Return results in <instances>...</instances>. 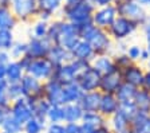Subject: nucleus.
Wrapping results in <instances>:
<instances>
[{
  "mask_svg": "<svg viewBox=\"0 0 150 133\" xmlns=\"http://www.w3.org/2000/svg\"><path fill=\"white\" fill-rule=\"evenodd\" d=\"M145 73H146V66H144L142 63H138V62H134L127 69L122 71V78H123V82L138 89L142 87Z\"/></svg>",
  "mask_w": 150,
  "mask_h": 133,
  "instance_id": "11",
  "label": "nucleus"
},
{
  "mask_svg": "<svg viewBox=\"0 0 150 133\" xmlns=\"http://www.w3.org/2000/svg\"><path fill=\"white\" fill-rule=\"evenodd\" d=\"M119 112H121L122 114H125L126 117L130 118V120H133V117L138 113V110H137V108H135V105L133 101L119 104Z\"/></svg>",
  "mask_w": 150,
  "mask_h": 133,
  "instance_id": "37",
  "label": "nucleus"
},
{
  "mask_svg": "<svg viewBox=\"0 0 150 133\" xmlns=\"http://www.w3.org/2000/svg\"><path fill=\"white\" fill-rule=\"evenodd\" d=\"M27 55L35 59V58H47L51 47H52V43L48 38H34L32 36L31 41L27 43Z\"/></svg>",
  "mask_w": 150,
  "mask_h": 133,
  "instance_id": "13",
  "label": "nucleus"
},
{
  "mask_svg": "<svg viewBox=\"0 0 150 133\" xmlns=\"http://www.w3.org/2000/svg\"><path fill=\"white\" fill-rule=\"evenodd\" d=\"M82 122L87 124V125H90V127L97 129V128H100V127H103V125H106L107 118L103 117L99 112H84Z\"/></svg>",
  "mask_w": 150,
  "mask_h": 133,
  "instance_id": "29",
  "label": "nucleus"
},
{
  "mask_svg": "<svg viewBox=\"0 0 150 133\" xmlns=\"http://www.w3.org/2000/svg\"><path fill=\"white\" fill-rule=\"evenodd\" d=\"M44 133H66L63 122H48L46 125Z\"/></svg>",
  "mask_w": 150,
  "mask_h": 133,
  "instance_id": "40",
  "label": "nucleus"
},
{
  "mask_svg": "<svg viewBox=\"0 0 150 133\" xmlns=\"http://www.w3.org/2000/svg\"><path fill=\"white\" fill-rule=\"evenodd\" d=\"M9 114L13 118H16L22 125H24L28 120H31L34 117L31 102L27 98H24V97L15 100V101H12V104L9 105Z\"/></svg>",
  "mask_w": 150,
  "mask_h": 133,
  "instance_id": "8",
  "label": "nucleus"
},
{
  "mask_svg": "<svg viewBox=\"0 0 150 133\" xmlns=\"http://www.w3.org/2000/svg\"><path fill=\"white\" fill-rule=\"evenodd\" d=\"M54 70H55V66L48 58H35L27 66L25 74H30L42 82H46L52 78Z\"/></svg>",
  "mask_w": 150,
  "mask_h": 133,
  "instance_id": "4",
  "label": "nucleus"
},
{
  "mask_svg": "<svg viewBox=\"0 0 150 133\" xmlns=\"http://www.w3.org/2000/svg\"><path fill=\"white\" fill-rule=\"evenodd\" d=\"M78 27V26H76ZM81 32V39L88 42L93 46L94 51L97 55L112 54L114 53V42L107 34V30H102L94 23H88L78 27Z\"/></svg>",
  "mask_w": 150,
  "mask_h": 133,
  "instance_id": "1",
  "label": "nucleus"
},
{
  "mask_svg": "<svg viewBox=\"0 0 150 133\" xmlns=\"http://www.w3.org/2000/svg\"><path fill=\"white\" fill-rule=\"evenodd\" d=\"M43 93L44 100L51 105H64L63 101V85L56 79L51 78L43 82Z\"/></svg>",
  "mask_w": 150,
  "mask_h": 133,
  "instance_id": "12",
  "label": "nucleus"
},
{
  "mask_svg": "<svg viewBox=\"0 0 150 133\" xmlns=\"http://www.w3.org/2000/svg\"><path fill=\"white\" fill-rule=\"evenodd\" d=\"M133 102H134L135 108L139 113L150 114V90H146L144 87H138Z\"/></svg>",
  "mask_w": 150,
  "mask_h": 133,
  "instance_id": "23",
  "label": "nucleus"
},
{
  "mask_svg": "<svg viewBox=\"0 0 150 133\" xmlns=\"http://www.w3.org/2000/svg\"><path fill=\"white\" fill-rule=\"evenodd\" d=\"M95 132V128L90 127V125H87V124L84 122H81V125H79V133H94Z\"/></svg>",
  "mask_w": 150,
  "mask_h": 133,
  "instance_id": "44",
  "label": "nucleus"
},
{
  "mask_svg": "<svg viewBox=\"0 0 150 133\" xmlns=\"http://www.w3.org/2000/svg\"><path fill=\"white\" fill-rule=\"evenodd\" d=\"M94 133H111V130H110L109 125L106 124V125H103V127H100V128H97Z\"/></svg>",
  "mask_w": 150,
  "mask_h": 133,
  "instance_id": "47",
  "label": "nucleus"
},
{
  "mask_svg": "<svg viewBox=\"0 0 150 133\" xmlns=\"http://www.w3.org/2000/svg\"><path fill=\"white\" fill-rule=\"evenodd\" d=\"M0 7H11V0H0Z\"/></svg>",
  "mask_w": 150,
  "mask_h": 133,
  "instance_id": "49",
  "label": "nucleus"
},
{
  "mask_svg": "<svg viewBox=\"0 0 150 133\" xmlns=\"http://www.w3.org/2000/svg\"><path fill=\"white\" fill-rule=\"evenodd\" d=\"M64 113V124L66 122H82L84 110L79 104H67L63 105Z\"/></svg>",
  "mask_w": 150,
  "mask_h": 133,
  "instance_id": "25",
  "label": "nucleus"
},
{
  "mask_svg": "<svg viewBox=\"0 0 150 133\" xmlns=\"http://www.w3.org/2000/svg\"><path fill=\"white\" fill-rule=\"evenodd\" d=\"M119 110V101L117 100L115 94H103L102 93V100H100L99 105V113L103 117H106L109 120L111 116Z\"/></svg>",
  "mask_w": 150,
  "mask_h": 133,
  "instance_id": "17",
  "label": "nucleus"
},
{
  "mask_svg": "<svg viewBox=\"0 0 150 133\" xmlns=\"http://www.w3.org/2000/svg\"><path fill=\"white\" fill-rule=\"evenodd\" d=\"M142 87L150 90V70L146 69V73H145V78H144V83H142Z\"/></svg>",
  "mask_w": 150,
  "mask_h": 133,
  "instance_id": "46",
  "label": "nucleus"
},
{
  "mask_svg": "<svg viewBox=\"0 0 150 133\" xmlns=\"http://www.w3.org/2000/svg\"><path fill=\"white\" fill-rule=\"evenodd\" d=\"M47 124L42 122V121L36 120L32 117L31 120H28L27 122L23 125V133H44Z\"/></svg>",
  "mask_w": 150,
  "mask_h": 133,
  "instance_id": "34",
  "label": "nucleus"
},
{
  "mask_svg": "<svg viewBox=\"0 0 150 133\" xmlns=\"http://www.w3.org/2000/svg\"><path fill=\"white\" fill-rule=\"evenodd\" d=\"M20 86H22V90H23V97L27 98L31 104L38 101V100L44 98L43 82L34 78L30 74H24V77L20 81Z\"/></svg>",
  "mask_w": 150,
  "mask_h": 133,
  "instance_id": "6",
  "label": "nucleus"
},
{
  "mask_svg": "<svg viewBox=\"0 0 150 133\" xmlns=\"http://www.w3.org/2000/svg\"><path fill=\"white\" fill-rule=\"evenodd\" d=\"M107 125H109L111 133H131L133 132L131 120L126 117L125 114H122L119 110L107 120Z\"/></svg>",
  "mask_w": 150,
  "mask_h": 133,
  "instance_id": "15",
  "label": "nucleus"
},
{
  "mask_svg": "<svg viewBox=\"0 0 150 133\" xmlns=\"http://www.w3.org/2000/svg\"><path fill=\"white\" fill-rule=\"evenodd\" d=\"M48 23L39 20L38 23H35L34 26V38H47V32H48Z\"/></svg>",
  "mask_w": 150,
  "mask_h": 133,
  "instance_id": "38",
  "label": "nucleus"
},
{
  "mask_svg": "<svg viewBox=\"0 0 150 133\" xmlns=\"http://www.w3.org/2000/svg\"><path fill=\"white\" fill-rule=\"evenodd\" d=\"M63 6V0H38V8L39 11H44L51 15H54L55 11H58Z\"/></svg>",
  "mask_w": 150,
  "mask_h": 133,
  "instance_id": "30",
  "label": "nucleus"
},
{
  "mask_svg": "<svg viewBox=\"0 0 150 133\" xmlns=\"http://www.w3.org/2000/svg\"><path fill=\"white\" fill-rule=\"evenodd\" d=\"M117 16H118V12H117V8L114 4L107 7H100V8H97L95 12H94L93 23L94 26H97L99 28L107 30L114 23Z\"/></svg>",
  "mask_w": 150,
  "mask_h": 133,
  "instance_id": "10",
  "label": "nucleus"
},
{
  "mask_svg": "<svg viewBox=\"0 0 150 133\" xmlns=\"http://www.w3.org/2000/svg\"><path fill=\"white\" fill-rule=\"evenodd\" d=\"M48 122H63L64 124V113L63 105H51L47 113V124Z\"/></svg>",
  "mask_w": 150,
  "mask_h": 133,
  "instance_id": "32",
  "label": "nucleus"
},
{
  "mask_svg": "<svg viewBox=\"0 0 150 133\" xmlns=\"http://www.w3.org/2000/svg\"><path fill=\"white\" fill-rule=\"evenodd\" d=\"M134 1H137L139 6L145 7V8H150V0H134Z\"/></svg>",
  "mask_w": 150,
  "mask_h": 133,
  "instance_id": "48",
  "label": "nucleus"
},
{
  "mask_svg": "<svg viewBox=\"0 0 150 133\" xmlns=\"http://www.w3.org/2000/svg\"><path fill=\"white\" fill-rule=\"evenodd\" d=\"M146 69H147V70H150V60H149V62H147V63H146Z\"/></svg>",
  "mask_w": 150,
  "mask_h": 133,
  "instance_id": "52",
  "label": "nucleus"
},
{
  "mask_svg": "<svg viewBox=\"0 0 150 133\" xmlns=\"http://www.w3.org/2000/svg\"><path fill=\"white\" fill-rule=\"evenodd\" d=\"M118 16H123V18H127V19L135 22L138 26H142L149 18V14H147L146 8L137 3V1H129L125 4H118L115 6Z\"/></svg>",
  "mask_w": 150,
  "mask_h": 133,
  "instance_id": "5",
  "label": "nucleus"
},
{
  "mask_svg": "<svg viewBox=\"0 0 150 133\" xmlns=\"http://www.w3.org/2000/svg\"><path fill=\"white\" fill-rule=\"evenodd\" d=\"M1 128H3V132L7 133H23V125L16 118H13L11 114H8L6 117Z\"/></svg>",
  "mask_w": 150,
  "mask_h": 133,
  "instance_id": "31",
  "label": "nucleus"
},
{
  "mask_svg": "<svg viewBox=\"0 0 150 133\" xmlns=\"http://www.w3.org/2000/svg\"><path fill=\"white\" fill-rule=\"evenodd\" d=\"M100 79H102V75L90 65V66H87L76 77L75 81H76V83L81 86V89L84 93H87V92L99 90Z\"/></svg>",
  "mask_w": 150,
  "mask_h": 133,
  "instance_id": "7",
  "label": "nucleus"
},
{
  "mask_svg": "<svg viewBox=\"0 0 150 133\" xmlns=\"http://www.w3.org/2000/svg\"><path fill=\"white\" fill-rule=\"evenodd\" d=\"M83 93L84 92L81 89V86L76 83V81L63 85V101H64V105L78 104L81 101Z\"/></svg>",
  "mask_w": 150,
  "mask_h": 133,
  "instance_id": "20",
  "label": "nucleus"
},
{
  "mask_svg": "<svg viewBox=\"0 0 150 133\" xmlns=\"http://www.w3.org/2000/svg\"><path fill=\"white\" fill-rule=\"evenodd\" d=\"M131 125H133L131 133H150V114L138 112L131 120Z\"/></svg>",
  "mask_w": 150,
  "mask_h": 133,
  "instance_id": "26",
  "label": "nucleus"
},
{
  "mask_svg": "<svg viewBox=\"0 0 150 133\" xmlns=\"http://www.w3.org/2000/svg\"><path fill=\"white\" fill-rule=\"evenodd\" d=\"M27 50H28L27 43L16 42V43H13V46L11 47V50H9V54H11V58L19 60L20 58H23L24 55H27Z\"/></svg>",
  "mask_w": 150,
  "mask_h": 133,
  "instance_id": "36",
  "label": "nucleus"
},
{
  "mask_svg": "<svg viewBox=\"0 0 150 133\" xmlns=\"http://www.w3.org/2000/svg\"><path fill=\"white\" fill-rule=\"evenodd\" d=\"M91 66L97 70L100 75L109 74L114 71L115 65H114V59H112V54H105V55H97L91 62Z\"/></svg>",
  "mask_w": 150,
  "mask_h": 133,
  "instance_id": "19",
  "label": "nucleus"
},
{
  "mask_svg": "<svg viewBox=\"0 0 150 133\" xmlns=\"http://www.w3.org/2000/svg\"><path fill=\"white\" fill-rule=\"evenodd\" d=\"M79 125H81V122H66L64 124L66 133H79Z\"/></svg>",
  "mask_w": 150,
  "mask_h": 133,
  "instance_id": "41",
  "label": "nucleus"
},
{
  "mask_svg": "<svg viewBox=\"0 0 150 133\" xmlns=\"http://www.w3.org/2000/svg\"><path fill=\"white\" fill-rule=\"evenodd\" d=\"M25 71L23 69L22 63L16 59H12L7 65V73H6V79L8 81V83H15L20 82L22 78L24 77Z\"/></svg>",
  "mask_w": 150,
  "mask_h": 133,
  "instance_id": "24",
  "label": "nucleus"
},
{
  "mask_svg": "<svg viewBox=\"0 0 150 133\" xmlns=\"http://www.w3.org/2000/svg\"><path fill=\"white\" fill-rule=\"evenodd\" d=\"M142 50H144V47H141L138 44H129L126 54L129 55V58H130L133 62H138V63H139V58H141Z\"/></svg>",
  "mask_w": 150,
  "mask_h": 133,
  "instance_id": "39",
  "label": "nucleus"
},
{
  "mask_svg": "<svg viewBox=\"0 0 150 133\" xmlns=\"http://www.w3.org/2000/svg\"><path fill=\"white\" fill-rule=\"evenodd\" d=\"M138 28H139V26L135 22L127 19V18H123V16H117L114 23L107 28V34L110 35V38L112 39L114 43L115 42H125Z\"/></svg>",
  "mask_w": 150,
  "mask_h": 133,
  "instance_id": "3",
  "label": "nucleus"
},
{
  "mask_svg": "<svg viewBox=\"0 0 150 133\" xmlns=\"http://www.w3.org/2000/svg\"><path fill=\"white\" fill-rule=\"evenodd\" d=\"M62 7L64 20L78 27L93 23V15L97 10L90 0H81L75 4H63Z\"/></svg>",
  "mask_w": 150,
  "mask_h": 133,
  "instance_id": "2",
  "label": "nucleus"
},
{
  "mask_svg": "<svg viewBox=\"0 0 150 133\" xmlns=\"http://www.w3.org/2000/svg\"><path fill=\"white\" fill-rule=\"evenodd\" d=\"M16 24V16L9 7H0V30H12Z\"/></svg>",
  "mask_w": 150,
  "mask_h": 133,
  "instance_id": "28",
  "label": "nucleus"
},
{
  "mask_svg": "<svg viewBox=\"0 0 150 133\" xmlns=\"http://www.w3.org/2000/svg\"><path fill=\"white\" fill-rule=\"evenodd\" d=\"M13 35L11 30H0V51H9L13 46Z\"/></svg>",
  "mask_w": 150,
  "mask_h": 133,
  "instance_id": "35",
  "label": "nucleus"
},
{
  "mask_svg": "<svg viewBox=\"0 0 150 133\" xmlns=\"http://www.w3.org/2000/svg\"><path fill=\"white\" fill-rule=\"evenodd\" d=\"M90 1L95 7H97V8H100V7L111 6V4H114V1H115V0H90Z\"/></svg>",
  "mask_w": 150,
  "mask_h": 133,
  "instance_id": "43",
  "label": "nucleus"
},
{
  "mask_svg": "<svg viewBox=\"0 0 150 133\" xmlns=\"http://www.w3.org/2000/svg\"><path fill=\"white\" fill-rule=\"evenodd\" d=\"M123 78H122V73L119 70H114L109 74L102 75L99 85V92L103 94H115L118 87L122 85Z\"/></svg>",
  "mask_w": 150,
  "mask_h": 133,
  "instance_id": "14",
  "label": "nucleus"
},
{
  "mask_svg": "<svg viewBox=\"0 0 150 133\" xmlns=\"http://www.w3.org/2000/svg\"><path fill=\"white\" fill-rule=\"evenodd\" d=\"M47 58L52 62L54 66H60V65H64V63H69L70 60H72V55L69 50L60 47L58 44H52L50 53L47 55Z\"/></svg>",
  "mask_w": 150,
  "mask_h": 133,
  "instance_id": "21",
  "label": "nucleus"
},
{
  "mask_svg": "<svg viewBox=\"0 0 150 133\" xmlns=\"http://www.w3.org/2000/svg\"><path fill=\"white\" fill-rule=\"evenodd\" d=\"M141 28H142L144 36H145V39H146V43L150 42V15H149V18H147L146 22L141 26Z\"/></svg>",
  "mask_w": 150,
  "mask_h": 133,
  "instance_id": "42",
  "label": "nucleus"
},
{
  "mask_svg": "<svg viewBox=\"0 0 150 133\" xmlns=\"http://www.w3.org/2000/svg\"><path fill=\"white\" fill-rule=\"evenodd\" d=\"M102 100V93L99 90L83 93L81 101L78 102L84 112H99V105Z\"/></svg>",
  "mask_w": 150,
  "mask_h": 133,
  "instance_id": "18",
  "label": "nucleus"
},
{
  "mask_svg": "<svg viewBox=\"0 0 150 133\" xmlns=\"http://www.w3.org/2000/svg\"><path fill=\"white\" fill-rule=\"evenodd\" d=\"M54 79H56L58 82H60L62 85H66V83H70V82H74L76 79V74H75L74 69L72 66L69 63H64V65H60V66H56L55 70H54Z\"/></svg>",
  "mask_w": 150,
  "mask_h": 133,
  "instance_id": "22",
  "label": "nucleus"
},
{
  "mask_svg": "<svg viewBox=\"0 0 150 133\" xmlns=\"http://www.w3.org/2000/svg\"><path fill=\"white\" fill-rule=\"evenodd\" d=\"M63 1H64V4H75L78 1H81V0H63Z\"/></svg>",
  "mask_w": 150,
  "mask_h": 133,
  "instance_id": "50",
  "label": "nucleus"
},
{
  "mask_svg": "<svg viewBox=\"0 0 150 133\" xmlns=\"http://www.w3.org/2000/svg\"><path fill=\"white\" fill-rule=\"evenodd\" d=\"M135 93H137V87L129 85L126 82H122V85L118 87V90L115 92V97L119 101V104L122 102H130L134 100Z\"/></svg>",
  "mask_w": 150,
  "mask_h": 133,
  "instance_id": "27",
  "label": "nucleus"
},
{
  "mask_svg": "<svg viewBox=\"0 0 150 133\" xmlns=\"http://www.w3.org/2000/svg\"><path fill=\"white\" fill-rule=\"evenodd\" d=\"M70 53L72 55V59H78V60H82V62H86V63H91L94 60V58L97 57L93 46L88 42L83 41V39H81Z\"/></svg>",
  "mask_w": 150,
  "mask_h": 133,
  "instance_id": "16",
  "label": "nucleus"
},
{
  "mask_svg": "<svg viewBox=\"0 0 150 133\" xmlns=\"http://www.w3.org/2000/svg\"><path fill=\"white\" fill-rule=\"evenodd\" d=\"M112 59H114V65H115V69L119 71H123L125 69H127L130 65H133L134 62L129 58V55L126 53H114L112 54Z\"/></svg>",
  "mask_w": 150,
  "mask_h": 133,
  "instance_id": "33",
  "label": "nucleus"
},
{
  "mask_svg": "<svg viewBox=\"0 0 150 133\" xmlns=\"http://www.w3.org/2000/svg\"><path fill=\"white\" fill-rule=\"evenodd\" d=\"M150 60V54L149 51L146 50V47H144V50H142V53H141V58H139V63H145L146 65L147 62Z\"/></svg>",
  "mask_w": 150,
  "mask_h": 133,
  "instance_id": "45",
  "label": "nucleus"
},
{
  "mask_svg": "<svg viewBox=\"0 0 150 133\" xmlns=\"http://www.w3.org/2000/svg\"><path fill=\"white\" fill-rule=\"evenodd\" d=\"M146 50L149 51V54H150V42H147L146 43Z\"/></svg>",
  "mask_w": 150,
  "mask_h": 133,
  "instance_id": "51",
  "label": "nucleus"
},
{
  "mask_svg": "<svg viewBox=\"0 0 150 133\" xmlns=\"http://www.w3.org/2000/svg\"><path fill=\"white\" fill-rule=\"evenodd\" d=\"M11 8L16 19L27 20L39 12L38 0H11Z\"/></svg>",
  "mask_w": 150,
  "mask_h": 133,
  "instance_id": "9",
  "label": "nucleus"
}]
</instances>
